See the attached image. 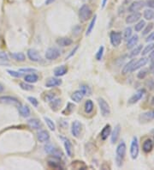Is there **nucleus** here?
I'll return each mask as SVG.
<instances>
[{
  "label": "nucleus",
  "mask_w": 154,
  "mask_h": 170,
  "mask_svg": "<svg viewBox=\"0 0 154 170\" xmlns=\"http://www.w3.org/2000/svg\"><path fill=\"white\" fill-rule=\"evenodd\" d=\"M27 57L28 59L33 62H39L41 61V56L39 54V52L34 48H30L27 50Z\"/></svg>",
  "instance_id": "9"
},
{
  "label": "nucleus",
  "mask_w": 154,
  "mask_h": 170,
  "mask_svg": "<svg viewBox=\"0 0 154 170\" xmlns=\"http://www.w3.org/2000/svg\"><path fill=\"white\" fill-rule=\"evenodd\" d=\"M85 96L84 93L82 92V90H75L74 92H73V94L71 95L70 98L74 102H76V103H79L82 101V100L83 97Z\"/></svg>",
  "instance_id": "20"
},
{
  "label": "nucleus",
  "mask_w": 154,
  "mask_h": 170,
  "mask_svg": "<svg viewBox=\"0 0 154 170\" xmlns=\"http://www.w3.org/2000/svg\"><path fill=\"white\" fill-rule=\"evenodd\" d=\"M60 50L57 47H50L45 51V57L48 60H55L60 57Z\"/></svg>",
  "instance_id": "5"
},
{
  "label": "nucleus",
  "mask_w": 154,
  "mask_h": 170,
  "mask_svg": "<svg viewBox=\"0 0 154 170\" xmlns=\"http://www.w3.org/2000/svg\"><path fill=\"white\" fill-rule=\"evenodd\" d=\"M145 28L142 31V35H148L150 32H152L153 28V23H149L148 25H145Z\"/></svg>",
  "instance_id": "44"
},
{
  "label": "nucleus",
  "mask_w": 154,
  "mask_h": 170,
  "mask_svg": "<svg viewBox=\"0 0 154 170\" xmlns=\"http://www.w3.org/2000/svg\"><path fill=\"white\" fill-rule=\"evenodd\" d=\"M19 72H23V73H33V72H36V69L34 68H21L19 69Z\"/></svg>",
  "instance_id": "48"
},
{
  "label": "nucleus",
  "mask_w": 154,
  "mask_h": 170,
  "mask_svg": "<svg viewBox=\"0 0 154 170\" xmlns=\"http://www.w3.org/2000/svg\"><path fill=\"white\" fill-rule=\"evenodd\" d=\"M52 157L49 158L48 159V165L52 168V169H63L62 165H61V162H60V158L57 157V156H52Z\"/></svg>",
  "instance_id": "11"
},
{
  "label": "nucleus",
  "mask_w": 154,
  "mask_h": 170,
  "mask_svg": "<svg viewBox=\"0 0 154 170\" xmlns=\"http://www.w3.org/2000/svg\"><path fill=\"white\" fill-rule=\"evenodd\" d=\"M92 9L87 5V4H83L82 7L79 9V18L80 21L82 22H87V20H89L92 17Z\"/></svg>",
  "instance_id": "2"
},
{
  "label": "nucleus",
  "mask_w": 154,
  "mask_h": 170,
  "mask_svg": "<svg viewBox=\"0 0 154 170\" xmlns=\"http://www.w3.org/2000/svg\"><path fill=\"white\" fill-rule=\"evenodd\" d=\"M44 148H45V152L47 153V154H49V155H51V156H57L58 158H61L62 156H63L62 152L60 150H58L57 148H55L54 146L52 145V144H46V145H45Z\"/></svg>",
  "instance_id": "8"
},
{
  "label": "nucleus",
  "mask_w": 154,
  "mask_h": 170,
  "mask_svg": "<svg viewBox=\"0 0 154 170\" xmlns=\"http://www.w3.org/2000/svg\"><path fill=\"white\" fill-rule=\"evenodd\" d=\"M139 142H138V138L137 137H133L131 144H130V156L133 160L137 159L138 156H139Z\"/></svg>",
  "instance_id": "3"
},
{
  "label": "nucleus",
  "mask_w": 154,
  "mask_h": 170,
  "mask_svg": "<svg viewBox=\"0 0 154 170\" xmlns=\"http://www.w3.org/2000/svg\"><path fill=\"white\" fill-rule=\"evenodd\" d=\"M121 133V126L120 125H117L115 126V128L113 129L112 132H110V142L111 143H116L117 142L118 138L120 137Z\"/></svg>",
  "instance_id": "14"
},
{
  "label": "nucleus",
  "mask_w": 154,
  "mask_h": 170,
  "mask_svg": "<svg viewBox=\"0 0 154 170\" xmlns=\"http://www.w3.org/2000/svg\"><path fill=\"white\" fill-rule=\"evenodd\" d=\"M143 16H144V18H145V20L150 21V20H152V19H153L154 11L151 9H145V11H144V13H143Z\"/></svg>",
  "instance_id": "38"
},
{
  "label": "nucleus",
  "mask_w": 154,
  "mask_h": 170,
  "mask_svg": "<svg viewBox=\"0 0 154 170\" xmlns=\"http://www.w3.org/2000/svg\"><path fill=\"white\" fill-rule=\"evenodd\" d=\"M37 138L40 143H45V142L49 141L50 134L48 133V132H46L45 130H42L37 133Z\"/></svg>",
  "instance_id": "21"
},
{
  "label": "nucleus",
  "mask_w": 154,
  "mask_h": 170,
  "mask_svg": "<svg viewBox=\"0 0 154 170\" xmlns=\"http://www.w3.org/2000/svg\"><path fill=\"white\" fill-rule=\"evenodd\" d=\"M20 87H21V90H26V91H31V90H34L33 85H31L30 83H28V82H21V83H20Z\"/></svg>",
  "instance_id": "41"
},
{
  "label": "nucleus",
  "mask_w": 154,
  "mask_h": 170,
  "mask_svg": "<svg viewBox=\"0 0 154 170\" xmlns=\"http://www.w3.org/2000/svg\"><path fill=\"white\" fill-rule=\"evenodd\" d=\"M145 6V3L143 1H135L130 4L128 7V11L129 12H138L139 10L142 9Z\"/></svg>",
  "instance_id": "13"
},
{
  "label": "nucleus",
  "mask_w": 154,
  "mask_h": 170,
  "mask_svg": "<svg viewBox=\"0 0 154 170\" xmlns=\"http://www.w3.org/2000/svg\"><path fill=\"white\" fill-rule=\"evenodd\" d=\"M7 72L9 73V75H10L11 77H16V78H20L22 77V73L20 72H16V71H11V70H8Z\"/></svg>",
  "instance_id": "46"
},
{
  "label": "nucleus",
  "mask_w": 154,
  "mask_h": 170,
  "mask_svg": "<svg viewBox=\"0 0 154 170\" xmlns=\"http://www.w3.org/2000/svg\"><path fill=\"white\" fill-rule=\"evenodd\" d=\"M127 49H132V48H134L137 45V43L139 41V36L137 35H132L127 40Z\"/></svg>",
  "instance_id": "26"
},
{
  "label": "nucleus",
  "mask_w": 154,
  "mask_h": 170,
  "mask_svg": "<svg viewBox=\"0 0 154 170\" xmlns=\"http://www.w3.org/2000/svg\"><path fill=\"white\" fill-rule=\"evenodd\" d=\"M55 96H56V95H55L54 93H49V94H46V95H45V101H52L53 99H55Z\"/></svg>",
  "instance_id": "50"
},
{
  "label": "nucleus",
  "mask_w": 154,
  "mask_h": 170,
  "mask_svg": "<svg viewBox=\"0 0 154 170\" xmlns=\"http://www.w3.org/2000/svg\"><path fill=\"white\" fill-rule=\"evenodd\" d=\"M153 49H154V43H149L148 45L145 46L144 48H142L140 54H142L143 56H145V55L148 54L149 53H151Z\"/></svg>",
  "instance_id": "34"
},
{
  "label": "nucleus",
  "mask_w": 154,
  "mask_h": 170,
  "mask_svg": "<svg viewBox=\"0 0 154 170\" xmlns=\"http://www.w3.org/2000/svg\"><path fill=\"white\" fill-rule=\"evenodd\" d=\"M67 72H68V68L65 65H61V66L56 67L54 69V75L57 77H63Z\"/></svg>",
  "instance_id": "24"
},
{
  "label": "nucleus",
  "mask_w": 154,
  "mask_h": 170,
  "mask_svg": "<svg viewBox=\"0 0 154 170\" xmlns=\"http://www.w3.org/2000/svg\"><path fill=\"white\" fill-rule=\"evenodd\" d=\"M154 118V114L152 112H145L141 114L140 117H139V120L140 123H148L151 120H153Z\"/></svg>",
  "instance_id": "17"
},
{
  "label": "nucleus",
  "mask_w": 154,
  "mask_h": 170,
  "mask_svg": "<svg viewBox=\"0 0 154 170\" xmlns=\"http://www.w3.org/2000/svg\"><path fill=\"white\" fill-rule=\"evenodd\" d=\"M56 0H45V4L46 5H49V4H53Z\"/></svg>",
  "instance_id": "57"
},
{
  "label": "nucleus",
  "mask_w": 154,
  "mask_h": 170,
  "mask_svg": "<svg viewBox=\"0 0 154 170\" xmlns=\"http://www.w3.org/2000/svg\"><path fill=\"white\" fill-rule=\"evenodd\" d=\"M61 84H62V80L56 77H51L45 82V87L47 88H54V87L60 86Z\"/></svg>",
  "instance_id": "19"
},
{
  "label": "nucleus",
  "mask_w": 154,
  "mask_h": 170,
  "mask_svg": "<svg viewBox=\"0 0 154 170\" xmlns=\"http://www.w3.org/2000/svg\"><path fill=\"white\" fill-rule=\"evenodd\" d=\"M110 132H111V127H110V125L108 124V125H106L102 129V131H101V132H100L101 139L104 140V141L106 140V139L108 138V137L110 135Z\"/></svg>",
  "instance_id": "25"
},
{
  "label": "nucleus",
  "mask_w": 154,
  "mask_h": 170,
  "mask_svg": "<svg viewBox=\"0 0 154 170\" xmlns=\"http://www.w3.org/2000/svg\"><path fill=\"white\" fill-rule=\"evenodd\" d=\"M0 59L4 60H8V55L5 53H0Z\"/></svg>",
  "instance_id": "55"
},
{
  "label": "nucleus",
  "mask_w": 154,
  "mask_h": 170,
  "mask_svg": "<svg viewBox=\"0 0 154 170\" xmlns=\"http://www.w3.org/2000/svg\"><path fill=\"white\" fill-rule=\"evenodd\" d=\"M27 125H29L30 128L32 129H39L41 127V123L39 119H28L27 120Z\"/></svg>",
  "instance_id": "28"
},
{
  "label": "nucleus",
  "mask_w": 154,
  "mask_h": 170,
  "mask_svg": "<svg viewBox=\"0 0 154 170\" xmlns=\"http://www.w3.org/2000/svg\"><path fill=\"white\" fill-rule=\"evenodd\" d=\"M142 48H143L142 45L135 46L134 48H132V51H131V53L129 54L128 57H129V58H135L136 56H138L139 54H140Z\"/></svg>",
  "instance_id": "30"
},
{
  "label": "nucleus",
  "mask_w": 154,
  "mask_h": 170,
  "mask_svg": "<svg viewBox=\"0 0 154 170\" xmlns=\"http://www.w3.org/2000/svg\"><path fill=\"white\" fill-rule=\"evenodd\" d=\"M27 101L34 106V107H35L37 108L38 107V105H39V101H38V100H37L35 97H33V96H28L27 97Z\"/></svg>",
  "instance_id": "47"
},
{
  "label": "nucleus",
  "mask_w": 154,
  "mask_h": 170,
  "mask_svg": "<svg viewBox=\"0 0 154 170\" xmlns=\"http://www.w3.org/2000/svg\"><path fill=\"white\" fill-rule=\"evenodd\" d=\"M44 120L45 121L46 125L48 126V128L51 130V131H53L54 132L56 130V125H55V123L52 121V119H51L50 118L48 117H44Z\"/></svg>",
  "instance_id": "37"
},
{
  "label": "nucleus",
  "mask_w": 154,
  "mask_h": 170,
  "mask_svg": "<svg viewBox=\"0 0 154 170\" xmlns=\"http://www.w3.org/2000/svg\"><path fill=\"white\" fill-rule=\"evenodd\" d=\"M78 48H79V46H75V47H74V49H73L72 51H71V53L69 54V56H68V57H66V59H69V58H71L73 55L75 54V52H76V51L78 50Z\"/></svg>",
  "instance_id": "52"
},
{
  "label": "nucleus",
  "mask_w": 154,
  "mask_h": 170,
  "mask_svg": "<svg viewBox=\"0 0 154 170\" xmlns=\"http://www.w3.org/2000/svg\"><path fill=\"white\" fill-rule=\"evenodd\" d=\"M104 50H105V47L103 46H101L100 48H99V50H98V52H97V54H96V59L98 60V61H100L101 59H102V58H103V54H104Z\"/></svg>",
  "instance_id": "45"
},
{
  "label": "nucleus",
  "mask_w": 154,
  "mask_h": 170,
  "mask_svg": "<svg viewBox=\"0 0 154 170\" xmlns=\"http://www.w3.org/2000/svg\"><path fill=\"white\" fill-rule=\"evenodd\" d=\"M107 1H108V0H103V2H102V9H104V8L105 7Z\"/></svg>",
  "instance_id": "59"
},
{
  "label": "nucleus",
  "mask_w": 154,
  "mask_h": 170,
  "mask_svg": "<svg viewBox=\"0 0 154 170\" xmlns=\"http://www.w3.org/2000/svg\"><path fill=\"white\" fill-rule=\"evenodd\" d=\"M61 139H62V140H63V142H64V148H65V151H66L67 156H69V157H71V156H73L72 143H71V142H70L68 138L64 137H61Z\"/></svg>",
  "instance_id": "15"
},
{
  "label": "nucleus",
  "mask_w": 154,
  "mask_h": 170,
  "mask_svg": "<svg viewBox=\"0 0 154 170\" xmlns=\"http://www.w3.org/2000/svg\"><path fill=\"white\" fill-rule=\"evenodd\" d=\"M81 30H82V27H79V26H76V27L74 28V30H73V34H74L75 35H77L81 32Z\"/></svg>",
  "instance_id": "53"
},
{
  "label": "nucleus",
  "mask_w": 154,
  "mask_h": 170,
  "mask_svg": "<svg viewBox=\"0 0 154 170\" xmlns=\"http://www.w3.org/2000/svg\"><path fill=\"white\" fill-rule=\"evenodd\" d=\"M153 138H154V131H153Z\"/></svg>",
  "instance_id": "61"
},
{
  "label": "nucleus",
  "mask_w": 154,
  "mask_h": 170,
  "mask_svg": "<svg viewBox=\"0 0 154 170\" xmlns=\"http://www.w3.org/2000/svg\"><path fill=\"white\" fill-rule=\"evenodd\" d=\"M57 44L62 47H65V46H69L72 45L73 41L70 38H67V37H63V38H58L56 41Z\"/></svg>",
  "instance_id": "23"
},
{
  "label": "nucleus",
  "mask_w": 154,
  "mask_h": 170,
  "mask_svg": "<svg viewBox=\"0 0 154 170\" xmlns=\"http://www.w3.org/2000/svg\"><path fill=\"white\" fill-rule=\"evenodd\" d=\"M18 111L19 114L23 118H27L30 116V109L26 105H19Z\"/></svg>",
  "instance_id": "27"
},
{
  "label": "nucleus",
  "mask_w": 154,
  "mask_h": 170,
  "mask_svg": "<svg viewBox=\"0 0 154 170\" xmlns=\"http://www.w3.org/2000/svg\"><path fill=\"white\" fill-rule=\"evenodd\" d=\"M153 19H154V17H153Z\"/></svg>",
  "instance_id": "62"
},
{
  "label": "nucleus",
  "mask_w": 154,
  "mask_h": 170,
  "mask_svg": "<svg viewBox=\"0 0 154 170\" xmlns=\"http://www.w3.org/2000/svg\"><path fill=\"white\" fill-rule=\"evenodd\" d=\"M147 63H148V59H147V58H141V59H138V60H135V62L133 67H132L131 72H135L137 70L142 68L143 66H145Z\"/></svg>",
  "instance_id": "16"
},
{
  "label": "nucleus",
  "mask_w": 154,
  "mask_h": 170,
  "mask_svg": "<svg viewBox=\"0 0 154 170\" xmlns=\"http://www.w3.org/2000/svg\"><path fill=\"white\" fill-rule=\"evenodd\" d=\"M81 130H82V124L78 120H74L71 125V133L73 137L78 138L81 134Z\"/></svg>",
  "instance_id": "10"
},
{
  "label": "nucleus",
  "mask_w": 154,
  "mask_h": 170,
  "mask_svg": "<svg viewBox=\"0 0 154 170\" xmlns=\"http://www.w3.org/2000/svg\"><path fill=\"white\" fill-rule=\"evenodd\" d=\"M4 90V86L2 85V84H0V93H2L3 91Z\"/></svg>",
  "instance_id": "60"
},
{
  "label": "nucleus",
  "mask_w": 154,
  "mask_h": 170,
  "mask_svg": "<svg viewBox=\"0 0 154 170\" xmlns=\"http://www.w3.org/2000/svg\"><path fill=\"white\" fill-rule=\"evenodd\" d=\"M145 85H146V87H147L150 90H153L154 81L153 80V79H148V80L146 81V82H145Z\"/></svg>",
  "instance_id": "49"
},
{
  "label": "nucleus",
  "mask_w": 154,
  "mask_h": 170,
  "mask_svg": "<svg viewBox=\"0 0 154 170\" xmlns=\"http://www.w3.org/2000/svg\"><path fill=\"white\" fill-rule=\"evenodd\" d=\"M122 35L121 32H117V31H111L110 33V41L111 45L115 47H117L122 43Z\"/></svg>",
  "instance_id": "6"
},
{
  "label": "nucleus",
  "mask_w": 154,
  "mask_h": 170,
  "mask_svg": "<svg viewBox=\"0 0 154 170\" xmlns=\"http://www.w3.org/2000/svg\"><path fill=\"white\" fill-rule=\"evenodd\" d=\"M145 41H146V42H149V43L154 41V32H152V33L148 34V36H147L146 39H145Z\"/></svg>",
  "instance_id": "51"
},
{
  "label": "nucleus",
  "mask_w": 154,
  "mask_h": 170,
  "mask_svg": "<svg viewBox=\"0 0 154 170\" xmlns=\"http://www.w3.org/2000/svg\"><path fill=\"white\" fill-rule=\"evenodd\" d=\"M98 103L100 108V112L102 116L107 117L110 114V105L107 103V101L104 98H98Z\"/></svg>",
  "instance_id": "4"
},
{
  "label": "nucleus",
  "mask_w": 154,
  "mask_h": 170,
  "mask_svg": "<svg viewBox=\"0 0 154 170\" xmlns=\"http://www.w3.org/2000/svg\"><path fill=\"white\" fill-rule=\"evenodd\" d=\"M145 26V22L144 20L139 21L135 25V32H140Z\"/></svg>",
  "instance_id": "40"
},
{
  "label": "nucleus",
  "mask_w": 154,
  "mask_h": 170,
  "mask_svg": "<svg viewBox=\"0 0 154 170\" xmlns=\"http://www.w3.org/2000/svg\"><path fill=\"white\" fill-rule=\"evenodd\" d=\"M80 90H82V92L84 93V95H90L91 94H92V90H91L90 87H88L87 85L83 84V85L81 86Z\"/></svg>",
  "instance_id": "43"
},
{
  "label": "nucleus",
  "mask_w": 154,
  "mask_h": 170,
  "mask_svg": "<svg viewBox=\"0 0 154 170\" xmlns=\"http://www.w3.org/2000/svg\"><path fill=\"white\" fill-rule=\"evenodd\" d=\"M135 62V59H131L129 62L127 63V64L123 66V68H122V75H126L127 73H130V72H131L132 67H133Z\"/></svg>",
  "instance_id": "29"
},
{
  "label": "nucleus",
  "mask_w": 154,
  "mask_h": 170,
  "mask_svg": "<svg viewBox=\"0 0 154 170\" xmlns=\"http://www.w3.org/2000/svg\"><path fill=\"white\" fill-rule=\"evenodd\" d=\"M146 5H147L149 8L154 9V0H149V1L147 2Z\"/></svg>",
  "instance_id": "54"
},
{
  "label": "nucleus",
  "mask_w": 154,
  "mask_h": 170,
  "mask_svg": "<svg viewBox=\"0 0 154 170\" xmlns=\"http://www.w3.org/2000/svg\"><path fill=\"white\" fill-rule=\"evenodd\" d=\"M132 33H133V31H132V28L130 27H127L125 29H124V31H123V34H122V38L125 40V41H127L131 36H132Z\"/></svg>",
  "instance_id": "39"
},
{
  "label": "nucleus",
  "mask_w": 154,
  "mask_h": 170,
  "mask_svg": "<svg viewBox=\"0 0 154 170\" xmlns=\"http://www.w3.org/2000/svg\"><path fill=\"white\" fill-rule=\"evenodd\" d=\"M153 114H154V113H153Z\"/></svg>",
  "instance_id": "63"
},
{
  "label": "nucleus",
  "mask_w": 154,
  "mask_h": 170,
  "mask_svg": "<svg viewBox=\"0 0 154 170\" xmlns=\"http://www.w3.org/2000/svg\"><path fill=\"white\" fill-rule=\"evenodd\" d=\"M10 56L14 59H16V61H19V62H23L26 59V56L23 53H15V54H10Z\"/></svg>",
  "instance_id": "32"
},
{
  "label": "nucleus",
  "mask_w": 154,
  "mask_h": 170,
  "mask_svg": "<svg viewBox=\"0 0 154 170\" xmlns=\"http://www.w3.org/2000/svg\"><path fill=\"white\" fill-rule=\"evenodd\" d=\"M141 17V14L140 12H133L132 14H130L129 16H127L126 18V23L127 24H132V23H135L136 22H138Z\"/></svg>",
  "instance_id": "18"
},
{
  "label": "nucleus",
  "mask_w": 154,
  "mask_h": 170,
  "mask_svg": "<svg viewBox=\"0 0 154 170\" xmlns=\"http://www.w3.org/2000/svg\"><path fill=\"white\" fill-rule=\"evenodd\" d=\"M150 70L153 71L154 70V59H151V64H150Z\"/></svg>",
  "instance_id": "56"
},
{
  "label": "nucleus",
  "mask_w": 154,
  "mask_h": 170,
  "mask_svg": "<svg viewBox=\"0 0 154 170\" xmlns=\"http://www.w3.org/2000/svg\"><path fill=\"white\" fill-rule=\"evenodd\" d=\"M93 110V102L91 100H87L85 102V112L87 114H91Z\"/></svg>",
  "instance_id": "35"
},
{
  "label": "nucleus",
  "mask_w": 154,
  "mask_h": 170,
  "mask_svg": "<svg viewBox=\"0 0 154 170\" xmlns=\"http://www.w3.org/2000/svg\"><path fill=\"white\" fill-rule=\"evenodd\" d=\"M127 146L124 141H122L118 143L116 150V164L118 168H122L123 165L124 157L126 156Z\"/></svg>",
  "instance_id": "1"
},
{
  "label": "nucleus",
  "mask_w": 154,
  "mask_h": 170,
  "mask_svg": "<svg viewBox=\"0 0 154 170\" xmlns=\"http://www.w3.org/2000/svg\"><path fill=\"white\" fill-rule=\"evenodd\" d=\"M149 59H154V49L151 52V54L149 55Z\"/></svg>",
  "instance_id": "58"
},
{
  "label": "nucleus",
  "mask_w": 154,
  "mask_h": 170,
  "mask_svg": "<svg viewBox=\"0 0 154 170\" xmlns=\"http://www.w3.org/2000/svg\"><path fill=\"white\" fill-rule=\"evenodd\" d=\"M153 141L150 138L145 139L142 145V150L145 153H150L153 149Z\"/></svg>",
  "instance_id": "22"
},
{
  "label": "nucleus",
  "mask_w": 154,
  "mask_h": 170,
  "mask_svg": "<svg viewBox=\"0 0 154 170\" xmlns=\"http://www.w3.org/2000/svg\"><path fill=\"white\" fill-rule=\"evenodd\" d=\"M24 79H25V82H27L28 83H34L38 82L39 77L36 74H28L24 77Z\"/></svg>",
  "instance_id": "31"
},
{
  "label": "nucleus",
  "mask_w": 154,
  "mask_h": 170,
  "mask_svg": "<svg viewBox=\"0 0 154 170\" xmlns=\"http://www.w3.org/2000/svg\"><path fill=\"white\" fill-rule=\"evenodd\" d=\"M96 20H97V16H94V17L92 19L90 24H89V26H88L87 29V33H86V35L87 36L90 35H91V33H92V31L93 27H94V26H95V23H96Z\"/></svg>",
  "instance_id": "36"
},
{
  "label": "nucleus",
  "mask_w": 154,
  "mask_h": 170,
  "mask_svg": "<svg viewBox=\"0 0 154 170\" xmlns=\"http://www.w3.org/2000/svg\"><path fill=\"white\" fill-rule=\"evenodd\" d=\"M0 102L5 103V104H10V105H20V102L17 99L9 95L0 96Z\"/></svg>",
  "instance_id": "12"
},
{
  "label": "nucleus",
  "mask_w": 154,
  "mask_h": 170,
  "mask_svg": "<svg viewBox=\"0 0 154 170\" xmlns=\"http://www.w3.org/2000/svg\"><path fill=\"white\" fill-rule=\"evenodd\" d=\"M145 94V89H140L135 94H134L130 98L128 99L127 101V104L128 105H134L137 103L140 99H142V97L144 96V95Z\"/></svg>",
  "instance_id": "7"
},
{
  "label": "nucleus",
  "mask_w": 154,
  "mask_h": 170,
  "mask_svg": "<svg viewBox=\"0 0 154 170\" xmlns=\"http://www.w3.org/2000/svg\"><path fill=\"white\" fill-rule=\"evenodd\" d=\"M61 105V99H53L52 101H51L50 102V106L51 108L54 111H57Z\"/></svg>",
  "instance_id": "33"
},
{
  "label": "nucleus",
  "mask_w": 154,
  "mask_h": 170,
  "mask_svg": "<svg viewBox=\"0 0 154 170\" xmlns=\"http://www.w3.org/2000/svg\"><path fill=\"white\" fill-rule=\"evenodd\" d=\"M147 75H148V70L142 69V70H140V71L139 72V73L137 74V77H138L139 79L142 80V79H145Z\"/></svg>",
  "instance_id": "42"
}]
</instances>
